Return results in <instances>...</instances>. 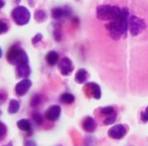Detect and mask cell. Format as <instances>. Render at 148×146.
<instances>
[{"mask_svg": "<svg viewBox=\"0 0 148 146\" xmlns=\"http://www.w3.org/2000/svg\"><path fill=\"white\" fill-rule=\"evenodd\" d=\"M129 18L130 12L128 8L122 9V14L118 19L110 21L106 25V29L109 33L111 38L117 41L122 37H125L129 29Z\"/></svg>", "mask_w": 148, "mask_h": 146, "instance_id": "1", "label": "cell"}, {"mask_svg": "<svg viewBox=\"0 0 148 146\" xmlns=\"http://www.w3.org/2000/svg\"><path fill=\"white\" fill-rule=\"evenodd\" d=\"M122 9L116 6L101 5L96 8V16L101 21H115L121 16Z\"/></svg>", "mask_w": 148, "mask_h": 146, "instance_id": "2", "label": "cell"}, {"mask_svg": "<svg viewBox=\"0 0 148 146\" xmlns=\"http://www.w3.org/2000/svg\"><path fill=\"white\" fill-rule=\"evenodd\" d=\"M6 60L11 65L14 66L21 64H28L29 61L27 52L18 45H13L9 49L6 54Z\"/></svg>", "mask_w": 148, "mask_h": 146, "instance_id": "3", "label": "cell"}, {"mask_svg": "<svg viewBox=\"0 0 148 146\" xmlns=\"http://www.w3.org/2000/svg\"><path fill=\"white\" fill-rule=\"evenodd\" d=\"M12 18L18 26H24L29 22L31 14L28 9L25 6H18L12 10Z\"/></svg>", "mask_w": 148, "mask_h": 146, "instance_id": "4", "label": "cell"}, {"mask_svg": "<svg viewBox=\"0 0 148 146\" xmlns=\"http://www.w3.org/2000/svg\"><path fill=\"white\" fill-rule=\"evenodd\" d=\"M146 28L145 21L136 15H130L129 30L132 36H137Z\"/></svg>", "mask_w": 148, "mask_h": 146, "instance_id": "5", "label": "cell"}, {"mask_svg": "<svg viewBox=\"0 0 148 146\" xmlns=\"http://www.w3.org/2000/svg\"><path fill=\"white\" fill-rule=\"evenodd\" d=\"M127 132H128V129L124 125L117 124V125L113 126L111 129H109V130L108 131V135L113 139L120 140L126 136Z\"/></svg>", "mask_w": 148, "mask_h": 146, "instance_id": "6", "label": "cell"}, {"mask_svg": "<svg viewBox=\"0 0 148 146\" xmlns=\"http://www.w3.org/2000/svg\"><path fill=\"white\" fill-rule=\"evenodd\" d=\"M74 66L72 65V61L71 59L64 57L61 59L58 62V70L60 71L61 75L64 76H68L73 72Z\"/></svg>", "mask_w": 148, "mask_h": 146, "instance_id": "7", "label": "cell"}, {"mask_svg": "<svg viewBox=\"0 0 148 146\" xmlns=\"http://www.w3.org/2000/svg\"><path fill=\"white\" fill-rule=\"evenodd\" d=\"M61 116V107L58 104L50 105L44 113V117L49 121H56Z\"/></svg>", "mask_w": 148, "mask_h": 146, "instance_id": "8", "label": "cell"}, {"mask_svg": "<svg viewBox=\"0 0 148 146\" xmlns=\"http://www.w3.org/2000/svg\"><path fill=\"white\" fill-rule=\"evenodd\" d=\"M32 86V81L29 79H23L15 86V93L18 97L25 96Z\"/></svg>", "mask_w": 148, "mask_h": 146, "instance_id": "9", "label": "cell"}, {"mask_svg": "<svg viewBox=\"0 0 148 146\" xmlns=\"http://www.w3.org/2000/svg\"><path fill=\"white\" fill-rule=\"evenodd\" d=\"M71 15V10L65 6V7H56L52 9V17L55 20H60L63 18H69Z\"/></svg>", "mask_w": 148, "mask_h": 146, "instance_id": "10", "label": "cell"}, {"mask_svg": "<svg viewBox=\"0 0 148 146\" xmlns=\"http://www.w3.org/2000/svg\"><path fill=\"white\" fill-rule=\"evenodd\" d=\"M82 129L87 133H92L97 129V122L92 117H86L82 122Z\"/></svg>", "mask_w": 148, "mask_h": 146, "instance_id": "11", "label": "cell"}, {"mask_svg": "<svg viewBox=\"0 0 148 146\" xmlns=\"http://www.w3.org/2000/svg\"><path fill=\"white\" fill-rule=\"evenodd\" d=\"M16 75L18 77H22L26 79L31 75V68L28 64H21L16 67Z\"/></svg>", "mask_w": 148, "mask_h": 146, "instance_id": "12", "label": "cell"}, {"mask_svg": "<svg viewBox=\"0 0 148 146\" xmlns=\"http://www.w3.org/2000/svg\"><path fill=\"white\" fill-rule=\"evenodd\" d=\"M86 88L90 89L92 96L94 98H95V99H100L101 98V87L97 83H95V82H88V83H86Z\"/></svg>", "mask_w": 148, "mask_h": 146, "instance_id": "13", "label": "cell"}, {"mask_svg": "<svg viewBox=\"0 0 148 146\" xmlns=\"http://www.w3.org/2000/svg\"><path fill=\"white\" fill-rule=\"evenodd\" d=\"M88 78H89L88 72L84 68H81V69L78 70V72L76 73V75H75V82L77 83H79V84L86 83L87 82Z\"/></svg>", "mask_w": 148, "mask_h": 146, "instance_id": "14", "label": "cell"}, {"mask_svg": "<svg viewBox=\"0 0 148 146\" xmlns=\"http://www.w3.org/2000/svg\"><path fill=\"white\" fill-rule=\"evenodd\" d=\"M17 126L21 131L26 132V133H31L33 131V127H32V123L30 120L27 119H22L20 120L17 122Z\"/></svg>", "mask_w": 148, "mask_h": 146, "instance_id": "15", "label": "cell"}, {"mask_svg": "<svg viewBox=\"0 0 148 146\" xmlns=\"http://www.w3.org/2000/svg\"><path fill=\"white\" fill-rule=\"evenodd\" d=\"M46 61L49 66H55L59 62V55L57 51H50L46 56Z\"/></svg>", "mask_w": 148, "mask_h": 146, "instance_id": "16", "label": "cell"}, {"mask_svg": "<svg viewBox=\"0 0 148 146\" xmlns=\"http://www.w3.org/2000/svg\"><path fill=\"white\" fill-rule=\"evenodd\" d=\"M21 108V103L20 101H18L16 99H11L8 106V113L10 114H15L18 111H20Z\"/></svg>", "mask_w": 148, "mask_h": 146, "instance_id": "17", "label": "cell"}, {"mask_svg": "<svg viewBox=\"0 0 148 146\" xmlns=\"http://www.w3.org/2000/svg\"><path fill=\"white\" fill-rule=\"evenodd\" d=\"M59 100L64 104H71L74 101H75V97H74L71 93L65 92L61 95Z\"/></svg>", "mask_w": 148, "mask_h": 146, "instance_id": "18", "label": "cell"}, {"mask_svg": "<svg viewBox=\"0 0 148 146\" xmlns=\"http://www.w3.org/2000/svg\"><path fill=\"white\" fill-rule=\"evenodd\" d=\"M34 17L37 22H43L47 19V14L43 10H37L34 12Z\"/></svg>", "mask_w": 148, "mask_h": 146, "instance_id": "19", "label": "cell"}, {"mask_svg": "<svg viewBox=\"0 0 148 146\" xmlns=\"http://www.w3.org/2000/svg\"><path fill=\"white\" fill-rule=\"evenodd\" d=\"M116 113H113V114H111V115H109V116H107L105 119H104V120H103V123H104V125L105 126H108V125H112V124H114L115 122H116Z\"/></svg>", "mask_w": 148, "mask_h": 146, "instance_id": "20", "label": "cell"}, {"mask_svg": "<svg viewBox=\"0 0 148 146\" xmlns=\"http://www.w3.org/2000/svg\"><path fill=\"white\" fill-rule=\"evenodd\" d=\"M101 114H103L107 117V116H109L111 114L115 113L116 111L113 106H106V107H103L101 109Z\"/></svg>", "mask_w": 148, "mask_h": 146, "instance_id": "21", "label": "cell"}, {"mask_svg": "<svg viewBox=\"0 0 148 146\" xmlns=\"http://www.w3.org/2000/svg\"><path fill=\"white\" fill-rule=\"evenodd\" d=\"M7 135V127L5 123L0 121V142L3 141Z\"/></svg>", "mask_w": 148, "mask_h": 146, "instance_id": "22", "label": "cell"}, {"mask_svg": "<svg viewBox=\"0 0 148 146\" xmlns=\"http://www.w3.org/2000/svg\"><path fill=\"white\" fill-rule=\"evenodd\" d=\"M42 103V97L39 94H36L33 97L30 102V105L33 107H37L40 104Z\"/></svg>", "mask_w": 148, "mask_h": 146, "instance_id": "23", "label": "cell"}, {"mask_svg": "<svg viewBox=\"0 0 148 146\" xmlns=\"http://www.w3.org/2000/svg\"><path fill=\"white\" fill-rule=\"evenodd\" d=\"M54 38L56 39V41H60L62 38V33H61V28L59 27L58 24H57L55 26V29H54Z\"/></svg>", "mask_w": 148, "mask_h": 146, "instance_id": "24", "label": "cell"}, {"mask_svg": "<svg viewBox=\"0 0 148 146\" xmlns=\"http://www.w3.org/2000/svg\"><path fill=\"white\" fill-rule=\"evenodd\" d=\"M32 118L36 125H42L43 123V118L39 113H34L32 115Z\"/></svg>", "mask_w": 148, "mask_h": 146, "instance_id": "25", "label": "cell"}, {"mask_svg": "<svg viewBox=\"0 0 148 146\" xmlns=\"http://www.w3.org/2000/svg\"><path fill=\"white\" fill-rule=\"evenodd\" d=\"M9 30V26L7 22H5L3 20H0V35L5 34Z\"/></svg>", "mask_w": 148, "mask_h": 146, "instance_id": "26", "label": "cell"}, {"mask_svg": "<svg viewBox=\"0 0 148 146\" xmlns=\"http://www.w3.org/2000/svg\"><path fill=\"white\" fill-rule=\"evenodd\" d=\"M140 119L142 122L146 123L148 122V106L145 109V111H142L140 113Z\"/></svg>", "mask_w": 148, "mask_h": 146, "instance_id": "27", "label": "cell"}, {"mask_svg": "<svg viewBox=\"0 0 148 146\" xmlns=\"http://www.w3.org/2000/svg\"><path fill=\"white\" fill-rule=\"evenodd\" d=\"M42 40V35L41 34V33H38V34H36L34 37H33V39H32V44H34V45H36L37 44H38L39 42H41Z\"/></svg>", "mask_w": 148, "mask_h": 146, "instance_id": "28", "label": "cell"}, {"mask_svg": "<svg viewBox=\"0 0 148 146\" xmlns=\"http://www.w3.org/2000/svg\"><path fill=\"white\" fill-rule=\"evenodd\" d=\"M6 98H7V93L5 92V90L0 91V104L4 102H5Z\"/></svg>", "mask_w": 148, "mask_h": 146, "instance_id": "29", "label": "cell"}, {"mask_svg": "<svg viewBox=\"0 0 148 146\" xmlns=\"http://www.w3.org/2000/svg\"><path fill=\"white\" fill-rule=\"evenodd\" d=\"M24 146H37V144H36V143H35L34 140L28 139V140H27V141L25 142Z\"/></svg>", "mask_w": 148, "mask_h": 146, "instance_id": "30", "label": "cell"}, {"mask_svg": "<svg viewBox=\"0 0 148 146\" xmlns=\"http://www.w3.org/2000/svg\"><path fill=\"white\" fill-rule=\"evenodd\" d=\"M4 6H5V2L3 1V0H0V9L3 8Z\"/></svg>", "mask_w": 148, "mask_h": 146, "instance_id": "31", "label": "cell"}, {"mask_svg": "<svg viewBox=\"0 0 148 146\" xmlns=\"http://www.w3.org/2000/svg\"><path fill=\"white\" fill-rule=\"evenodd\" d=\"M3 146H13V144H12V142H9L7 144H5V145H3Z\"/></svg>", "mask_w": 148, "mask_h": 146, "instance_id": "32", "label": "cell"}, {"mask_svg": "<svg viewBox=\"0 0 148 146\" xmlns=\"http://www.w3.org/2000/svg\"><path fill=\"white\" fill-rule=\"evenodd\" d=\"M2 56H3V51H2V49L0 48V59L2 58Z\"/></svg>", "mask_w": 148, "mask_h": 146, "instance_id": "33", "label": "cell"}]
</instances>
